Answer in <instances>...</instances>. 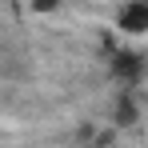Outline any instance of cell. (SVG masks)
<instances>
[{
    "instance_id": "1",
    "label": "cell",
    "mask_w": 148,
    "mask_h": 148,
    "mask_svg": "<svg viewBox=\"0 0 148 148\" xmlns=\"http://www.w3.org/2000/svg\"><path fill=\"white\" fill-rule=\"evenodd\" d=\"M144 72H148V60L140 52H132V48H116L112 52V76H116L120 88H136L144 80Z\"/></svg>"
},
{
    "instance_id": "2",
    "label": "cell",
    "mask_w": 148,
    "mask_h": 148,
    "mask_svg": "<svg viewBox=\"0 0 148 148\" xmlns=\"http://www.w3.org/2000/svg\"><path fill=\"white\" fill-rule=\"evenodd\" d=\"M116 24H120V32L144 36V32H148V0H128V4H120Z\"/></svg>"
},
{
    "instance_id": "3",
    "label": "cell",
    "mask_w": 148,
    "mask_h": 148,
    "mask_svg": "<svg viewBox=\"0 0 148 148\" xmlns=\"http://www.w3.org/2000/svg\"><path fill=\"white\" fill-rule=\"evenodd\" d=\"M112 120L124 124V128H128V124H136V120H140V116H136V104H132L128 96H120V100H116V116H112Z\"/></svg>"
},
{
    "instance_id": "4",
    "label": "cell",
    "mask_w": 148,
    "mask_h": 148,
    "mask_svg": "<svg viewBox=\"0 0 148 148\" xmlns=\"http://www.w3.org/2000/svg\"><path fill=\"white\" fill-rule=\"evenodd\" d=\"M28 8H32V12H56L60 0H28Z\"/></svg>"
}]
</instances>
